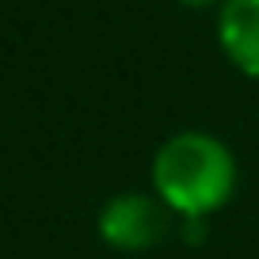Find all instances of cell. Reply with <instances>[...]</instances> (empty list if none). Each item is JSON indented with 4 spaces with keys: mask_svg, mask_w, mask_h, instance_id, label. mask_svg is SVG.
Wrapping results in <instances>:
<instances>
[{
    "mask_svg": "<svg viewBox=\"0 0 259 259\" xmlns=\"http://www.w3.org/2000/svg\"><path fill=\"white\" fill-rule=\"evenodd\" d=\"M233 149L206 130H179L153 156V194L183 221H206L236 194Z\"/></svg>",
    "mask_w": 259,
    "mask_h": 259,
    "instance_id": "cell-1",
    "label": "cell"
},
{
    "mask_svg": "<svg viewBox=\"0 0 259 259\" xmlns=\"http://www.w3.org/2000/svg\"><path fill=\"white\" fill-rule=\"evenodd\" d=\"M176 213L149 191H122L107 198L99 210V240L114 251H149L168 240Z\"/></svg>",
    "mask_w": 259,
    "mask_h": 259,
    "instance_id": "cell-2",
    "label": "cell"
},
{
    "mask_svg": "<svg viewBox=\"0 0 259 259\" xmlns=\"http://www.w3.org/2000/svg\"><path fill=\"white\" fill-rule=\"evenodd\" d=\"M218 46L240 76L259 80V0H225L221 4Z\"/></svg>",
    "mask_w": 259,
    "mask_h": 259,
    "instance_id": "cell-3",
    "label": "cell"
},
{
    "mask_svg": "<svg viewBox=\"0 0 259 259\" xmlns=\"http://www.w3.org/2000/svg\"><path fill=\"white\" fill-rule=\"evenodd\" d=\"M176 4H183V8H194V12H202V8H221L225 0H176Z\"/></svg>",
    "mask_w": 259,
    "mask_h": 259,
    "instance_id": "cell-4",
    "label": "cell"
}]
</instances>
